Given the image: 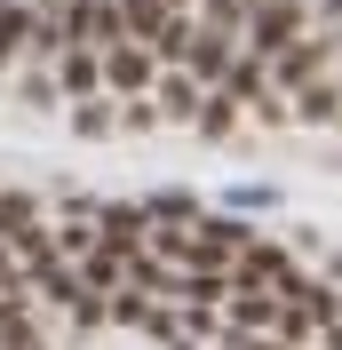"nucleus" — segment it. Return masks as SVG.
Instances as JSON below:
<instances>
[]
</instances>
